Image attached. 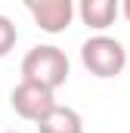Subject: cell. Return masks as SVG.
I'll use <instances>...</instances> for the list:
<instances>
[{
	"label": "cell",
	"mask_w": 130,
	"mask_h": 133,
	"mask_svg": "<svg viewBox=\"0 0 130 133\" xmlns=\"http://www.w3.org/2000/svg\"><path fill=\"white\" fill-rule=\"evenodd\" d=\"M71 74V62L65 56V50L53 46V43H37L25 53L22 59V77L34 81V84H43L50 90H59Z\"/></svg>",
	"instance_id": "6da1fadb"
},
{
	"label": "cell",
	"mask_w": 130,
	"mask_h": 133,
	"mask_svg": "<svg viewBox=\"0 0 130 133\" xmlns=\"http://www.w3.org/2000/svg\"><path fill=\"white\" fill-rule=\"evenodd\" d=\"M81 62H84V68H87L93 77L108 81V77H118V74L127 68V50H124L121 40L96 31L93 37L84 40V46H81Z\"/></svg>",
	"instance_id": "7a4b0ae2"
},
{
	"label": "cell",
	"mask_w": 130,
	"mask_h": 133,
	"mask_svg": "<svg viewBox=\"0 0 130 133\" xmlns=\"http://www.w3.org/2000/svg\"><path fill=\"white\" fill-rule=\"evenodd\" d=\"M9 105H12V111H16L19 118L37 124V121L56 105V90H50V87H43V84H34V81H25V77H22V81L12 87V93H9Z\"/></svg>",
	"instance_id": "3957f363"
},
{
	"label": "cell",
	"mask_w": 130,
	"mask_h": 133,
	"mask_svg": "<svg viewBox=\"0 0 130 133\" xmlns=\"http://www.w3.org/2000/svg\"><path fill=\"white\" fill-rule=\"evenodd\" d=\"M34 25L47 34H62L74 22V0H22Z\"/></svg>",
	"instance_id": "277c9868"
},
{
	"label": "cell",
	"mask_w": 130,
	"mask_h": 133,
	"mask_svg": "<svg viewBox=\"0 0 130 133\" xmlns=\"http://www.w3.org/2000/svg\"><path fill=\"white\" fill-rule=\"evenodd\" d=\"M74 16H81V22L90 31H105L121 16V0H77Z\"/></svg>",
	"instance_id": "5b68a950"
},
{
	"label": "cell",
	"mask_w": 130,
	"mask_h": 133,
	"mask_svg": "<svg viewBox=\"0 0 130 133\" xmlns=\"http://www.w3.org/2000/svg\"><path fill=\"white\" fill-rule=\"evenodd\" d=\"M37 133H84V118L71 105H59L56 102L37 121Z\"/></svg>",
	"instance_id": "8992f818"
},
{
	"label": "cell",
	"mask_w": 130,
	"mask_h": 133,
	"mask_svg": "<svg viewBox=\"0 0 130 133\" xmlns=\"http://www.w3.org/2000/svg\"><path fill=\"white\" fill-rule=\"evenodd\" d=\"M16 40H19V28H16V22H12L9 16L0 12V59L9 56V50L16 46Z\"/></svg>",
	"instance_id": "52a82bcc"
},
{
	"label": "cell",
	"mask_w": 130,
	"mask_h": 133,
	"mask_svg": "<svg viewBox=\"0 0 130 133\" xmlns=\"http://www.w3.org/2000/svg\"><path fill=\"white\" fill-rule=\"evenodd\" d=\"M121 16L130 22V0H121Z\"/></svg>",
	"instance_id": "ba28073f"
}]
</instances>
